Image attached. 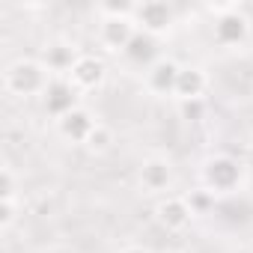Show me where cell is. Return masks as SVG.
Returning <instances> with one entry per match:
<instances>
[{"label":"cell","instance_id":"5b68a950","mask_svg":"<svg viewBox=\"0 0 253 253\" xmlns=\"http://www.w3.org/2000/svg\"><path fill=\"white\" fill-rule=\"evenodd\" d=\"M42 104H45V113H51L54 119H63L69 116L75 107H78V89L72 81L66 78H51L45 95H42Z\"/></svg>","mask_w":253,"mask_h":253},{"label":"cell","instance_id":"7a4b0ae2","mask_svg":"<svg viewBox=\"0 0 253 253\" xmlns=\"http://www.w3.org/2000/svg\"><path fill=\"white\" fill-rule=\"evenodd\" d=\"M200 182L211 197L214 194H232L244 182V167L232 155H209L200 167Z\"/></svg>","mask_w":253,"mask_h":253},{"label":"cell","instance_id":"6da1fadb","mask_svg":"<svg viewBox=\"0 0 253 253\" xmlns=\"http://www.w3.org/2000/svg\"><path fill=\"white\" fill-rule=\"evenodd\" d=\"M51 78H48V69L39 63V60H15L6 66L3 72V89L9 95H18V98H30V95H45Z\"/></svg>","mask_w":253,"mask_h":253},{"label":"cell","instance_id":"ffe728a7","mask_svg":"<svg viewBox=\"0 0 253 253\" xmlns=\"http://www.w3.org/2000/svg\"><path fill=\"white\" fill-rule=\"evenodd\" d=\"M209 203H211V194H209L206 188L188 197V206H191V211H194V214H197V211H203V209H209Z\"/></svg>","mask_w":253,"mask_h":253},{"label":"cell","instance_id":"9a60e30c","mask_svg":"<svg viewBox=\"0 0 253 253\" xmlns=\"http://www.w3.org/2000/svg\"><path fill=\"white\" fill-rule=\"evenodd\" d=\"M110 146H113V131L107 128V125H95L92 128V134L86 137V143H84V149L89 152V155H104V152H110Z\"/></svg>","mask_w":253,"mask_h":253},{"label":"cell","instance_id":"e0dca14e","mask_svg":"<svg viewBox=\"0 0 253 253\" xmlns=\"http://www.w3.org/2000/svg\"><path fill=\"white\" fill-rule=\"evenodd\" d=\"M179 116L185 122H200L206 116V101L203 98H191V101H179Z\"/></svg>","mask_w":253,"mask_h":253},{"label":"cell","instance_id":"277c9868","mask_svg":"<svg viewBox=\"0 0 253 253\" xmlns=\"http://www.w3.org/2000/svg\"><path fill=\"white\" fill-rule=\"evenodd\" d=\"M173 6L164 3V0H143V3H137L134 9V24L137 30L143 33H152V36H161L173 27Z\"/></svg>","mask_w":253,"mask_h":253},{"label":"cell","instance_id":"8992f818","mask_svg":"<svg viewBox=\"0 0 253 253\" xmlns=\"http://www.w3.org/2000/svg\"><path fill=\"white\" fill-rule=\"evenodd\" d=\"M137 179H140V188L146 194H161V191H167L173 185V164L167 158H161V155H152V158H146L140 164Z\"/></svg>","mask_w":253,"mask_h":253},{"label":"cell","instance_id":"d6986e66","mask_svg":"<svg viewBox=\"0 0 253 253\" xmlns=\"http://www.w3.org/2000/svg\"><path fill=\"white\" fill-rule=\"evenodd\" d=\"M18 220V200H0V229H9Z\"/></svg>","mask_w":253,"mask_h":253},{"label":"cell","instance_id":"ac0fdd59","mask_svg":"<svg viewBox=\"0 0 253 253\" xmlns=\"http://www.w3.org/2000/svg\"><path fill=\"white\" fill-rule=\"evenodd\" d=\"M15 194H18V179L9 167H3L0 170V200H15Z\"/></svg>","mask_w":253,"mask_h":253},{"label":"cell","instance_id":"30bf717a","mask_svg":"<svg viewBox=\"0 0 253 253\" xmlns=\"http://www.w3.org/2000/svg\"><path fill=\"white\" fill-rule=\"evenodd\" d=\"M95 116L86 110V107H75L69 116H63V119H57V131L66 137V140H72V143H86V137L92 134V128H95Z\"/></svg>","mask_w":253,"mask_h":253},{"label":"cell","instance_id":"ba28073f","mask_svg":"<svg viewBox=\"0 0 253 253\" xmlns=\"http://www.w3.org/2000/svg\"><path fill=\"white\" fill-rule=\"evenodd\" d=\"M182 66L176 60H158L146 69V89L152 95H176V81H179Z\"/></svg>","mask_w":253,"mask_h":253},{"label":"cell","instance_id":"603a6c76","mask_svg":"<svg viewBox=\"0 0 253 253\" xmlns=\"http://www.w3.org/2000/svg\"><path fill=\"white\" fill-rule=\"evenodd\" d=\"M164 253H185V250H164Z\"/></svg>","mask_w":253,"mask_h":253},{"label":"cell","instance_id":"5bb4252c","mask_svg":"<svg viewBox=\"0 0 253 253\" xmlns=\"http://www.w3.org/2000/svg\"><path fill=\"white\" fill-rule=\"evenodd\" d=\"M206 86H209V78H206L203 69H197V66H182L179 81H176V98H179V101L203 98Z\"/></svg>","mask_w":253,"mask_h":253},{"label":"cell","instance_id":"7402d4cb","mask_svg":"<svg viewBox=\"0 0 253 253\" xmlns=\"http://www.w3.org/2000/svg\"><path fill=\"white\" fill-rule=\"evenodd\" d=\"M247 146H250V155H253V134H250V143H247Z\"/></svg>","mask_w":253,"mask_h":253},{"label":"cell","instance_id":"9c48e42d","mask_svg":"<svg viewBox=\"0 0 253 253\" xmlns=\"http://www.w3.org/2000/svg\"><path fill=\"white\" fill-rule=\"evenodd\" d=\"M137 33V24L134 18H101V27H98V39L107 51H125V45L131 42V36Z\"/></svg>","mask_w":253,"mask_h":253},{"label":"cell","instance_id":"3957f363","mask_svg":"<svg viewBox=\"0 0 253 253\" xmlns=\"http://www.w3.org/2000/svg\"><path fill=\"white\" fill-rule=\"evenodd\" d=\"M250 36V21L244 12H238V6H223L214 18V39L223 48H238L244 45Z\"/></svg>","mask_w":253,"mask_h":253},{"label":"cell","instance_id":"4fadbf2b","mask_svg":"<svg viewBox=\"0 0 253 253\" xmlns=\"http://www.w3.org/2000/svg\"><path fill=\"white\" fill-rule=\"evenodd\" d=\"M81 57H78V51H75V45H69V42H51L48 48H45V54H42V66L48 69V72H69L72 75V69H75V63H78Z\"/></svg>","mask_w":253,"mask_h":253},{"label":"cell","instance_id":"44dd1931","mask_svg":"<svg viewBox=\"0 0 253 253\" xmlns=\"http://www.w3.org/2000/svg\"><path fill=\"white\" fill-rule=\"evenodd\" d=\"M119 253H149V250L146 247H122Z\"/></svg>","mask_w":253,"mask_h":253},{"label":"cell","instance_id":"8fae6325","mask_svg":"<svg viewBox=\"0 0 253 253\" xmlns=\"http://www.w3.org/2000/svg\"><path fill=\"white\" fill-rule=\"evenodd\" d=\"M122 57L128 60L131 66H146V69H149L152 63H158V60H155V57H158V36L137 30V33L131 36V42L125 45Z\"/></svg>","mask_w":253,"mask_h":253},{"label":"cell","instance_id":"2e32d148","mask_svg":"<svg viewBox=\"0 0 253 253\" xmlns=\"http://www.w3.org/2000/svg\"><path fill=\"white\" fill-rule=\"evenodd\" d=\"M134 3H128V0H110V3H101L98 12L101 18H134Z\"/></svg>","mask_w":253,"mask_h":253},{"label":"cell","instance_id":"52a82bcc","mask_svg":"<svg viewBox=\"0 0 253 253\" xmlns=\"http://www.w3.org/2000/svg\"><path fill=\"white\" fill-rule=\"evenodd\" d=\"M191 217H194V211H191V206H188L185 197H164V200H158V206H155V220H158L167 232L185 229V226L191 223Z\"/></svg>","mask_w":253,"mask_h":253},{"label":"cell","instance_id":"7c38bea8","mask_svg":"<svg viewBox=\"0 0 253 253\" xmlns=\"http://www.w3.org/2000/svg\"><path fill=\"white\" fill-rule=\"evenodd\" d=\"M104 75H107V69L98 57H81L69 78H72L75 89H98L104 84Z\"/></svg>","mask_w":253,"mask_h":253}]
</instances>
